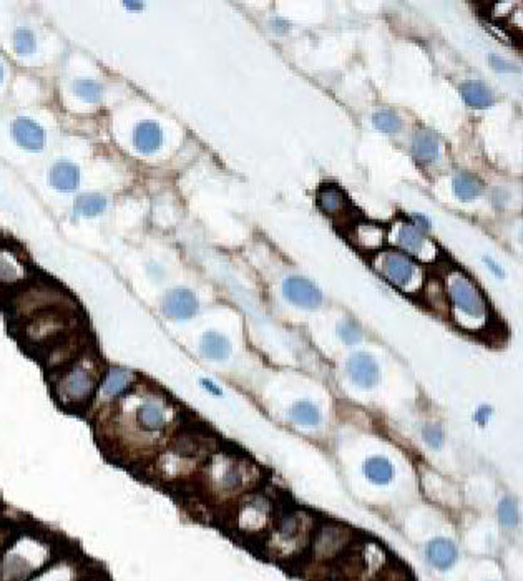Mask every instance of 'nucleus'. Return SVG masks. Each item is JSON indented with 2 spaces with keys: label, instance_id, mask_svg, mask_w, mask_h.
Here are the masks:
<instances>
[{
  "label": "nucleus",
  "instance_id": "4468645a",
  "mask_svg": "<svg viewBox=\"0 0 523 581\" xmlns=\"http://www.w3.org/2000/svg\"><path fill=\"white\" fill-rule=\"evenodd\" d=\"M414 157L420 163H430L439 157V138L432 130L420 128L414 133Z\"/></svg>",
  "mask_w": 523,
  "mask_h": 581
},
{
  "label": "nucleus",
  "instance_id": "f257e3e1",
  "mask_svg": "<svg viewBox=\"0 0 523 581\" xmlns=\"http://www.w3.org/2000/svg\"><path fill=\"white\" fill-rule=\"evenodd\" d=\"M99 387V374L94 367L84 362H75L64 371L55 384V394L67 405H80L91 399Z\"/></svg>",
  "mask_w": 523,
  "mask_h": 581
},
{
  "label": "nucleus",
  "instance_id": "9b49d317",
  "mask_svg": "<svg viewBox=\"0 0 523 581\" xmlns=\"http://www.w3.org/2000/svg\"><path fill=\"white\" fill-rule=\"evenodd\" d=\"M425 555H427V560L435 566V568L447 570L457 561L459 551L457 546H455L450 540L435 538L427 545Z\"/></svg>",
  "mask_w": 523,
  "mask_h": 581
},
{
  "label": "nucleus",
  "instance_id": "f03ea898",
  "mask_svg": "<svg viewBox=\"0 0 523 581\" xmlns=\"http://www.w3.org/2000/svg\"><path fill=\"white\" fill-rule=\"evenodd\" d=\"M450 299H452L454 306L467 316L476 319L485 316V301L478 289L467 278L459 276L450 283Z\"/></svg>",
  "mask_w": 523,
  "mask_h": 581
},
{
  "label": "nucleus",
  "instance_id": "393cba45",
  "mask_svg": "<svg viewBox=\"0 0 523 581\" xmlns=\"http://www.w3.org/2000/svg\"><path fill=\"white\" fill-rule=\"evenodd\" d=\"M74 91L85 101L95 103V101H99L101 98L103 89H101V85L95 80H77L74 81Z\"/></svg>",
  "mask_w": 523,
  "mask_h": 581
},
{
  "label": "nucleus",
  "instance_id": "473e14b6",
  "mask_svg": "<svg viewBox=\"0 0 523 581\" xmlns=\"http://www.w3.org/2000/svg\"><path fill=\"white\" fill-rule=\"evenodd\" d=\"M125 7L133 9V12H138L143 9V4L142 2H125Z\"/></svg>",
  "mask_w": 523,
  "mask_h": 581
},
{
  "label": "nucleus",
  "instance_id": "0eeeda50",
  "mask_svg": "<svg viewBox=\"0 0 523 581\" xmlns=\"http://www.w3.org/2000/svg\"><path fill=\"white\" fill-rule=\"evenodd\" d=\"M198 311V299L190 289L176 288L164 296L163 312L171 319H190Z\"/></svg>",
  "mask_w": 523,
  "mask_h": 581
},
{
  "label": "nucleus",
  "instance_id": "5701e85b",
  "mask_svg": "<svg viewBox=\"0 0 523 581\" xmlns=\"http://www.w3.org/2000/svg\"><path fill=\"white\" fill-rule=\"evenodd\" d=\"M22 278V266L11 251L0 249V283H16Z\"/></svg>",
  "mask_w": 523,
  "mask_h": 581
},
{
  "label": "nucleus",
  "instance_id": "c85d7f7f",
  "mask_svg": "<svg viewBox=\"0 0 523 581\" xmlns=\"http://www.w3.org/2000/svg\"><path fill=\"white\" fill-rule=\"evenodd\" d=\"M422 434H424L425 444L430 445V447H434V449L442 447V444H444V432H442V429L439 427V425H434V424L425 425Z\"/></svg>",
  "mask_w": 523,
  "mask_h": 581
},
{
  "label": "nucleus",
  "instance_id": "a878e982",
  "mask_svg": "<svg viewBox=\"0 0 523 581\" xmlns=\"http://www.w3.org/2000/svg\"><path fill=\"white\" fill-rule=\"evenodd\" d=\"M498 520L503 526L512 529L518 523V505L517 500L512 497H505L498 503Z\"/></svg>",
  "mask_w": 523,
  "mask_h": 581
},
{
  "label": "nucleus",
  "instance_id": "6e6552de",
  "mask_svg": "<svg viewBox=\"0 0 523 581\" xmlns=\"http://www.w3.org/2000/svg\"><path fill=\"white\" fill-rule=\"evenodd\" d=\"M13 138L18 143V147L28 150V152H40L45 143V132L40 125L28 118L16 120L12 127Z\"/></svg>",
  "mask_w": 523,
  "mask_h": 581
},
{
  "label": "nucleus",
  "instance_id": "4be33fe9",
  "mask_svg": "<svg viewBox=\"0 0 523 581\" xmlns=\"http://www.w3.org/2000/svg\"><path fill=\"white\" fill-rule=\"evenodd\" d=\"M399 243L412 254H419L425 246V236L417 226L404 225L399 231Z\"/></svg>",
  "mask_w": 523,
  "mask_h": 581
},
{
  "label": "nucleus",
  "instance_id": "c756f323",
  "mask_svg": "<svg viewBox=\"0 0 523 581\" xmlns=\"http://www.w3.org/2000/svg\"><path fill=\"white\" fill-rule=\"evenodd\" d=\"M490 60L493 62V64H492V65H493V69H497V70H505V72H507V70H510V67H508V65H507V62H503L502 58H498V57H493V55H492V57H490Z\"/></svg>",
  "mask_w": 523,
  "mask_h": 581
},
{
  "label": "nucleus",
  "instance_id": "72a5a7b5",
  "mask_svg": "<svg viewBox=\"0 0 523 581\" xmlns=\"http://www.w3.org/2000/svg\"><path fill=\"white\" fill-rule=\"evenodd\" d=\"M487 261H488V266H490V268H492L493 271H497V273H498V274H500V276L503 274V273H502V269H498V266H497V264H493L490 259H487Z\"/></svg>",
  "mask_w": 523,
  "mask_h": 581
},
{
  "label": "nucleus",
  "instance_id": "dca6fc26",
  "mask_svg": "<svg viewBox=\"0 0 523 581\" xmlns=\"http://www.w3.org/2000/svg\"><path fill=\"white\" fill-rule=\"evenodd\" d=\"M463 100L473 108H487L492 105V91L483 81L467 80L460 85Z\"/></svg>",
  "mask_w": 523,
  "mask_h": 581
},
{
  "label": "nucleus",
  "instance_id": "f8f14e48",
  "mask_svg": "<svg viewBox=\"0 0 523 581\" xmlns=\"http://www.w3.org/2000/svg\"><path fill=\"white\" fill-rule=\"evenodd\" d=\"M163 133L158 123L154 122H142L137 125L133 132V145L140 153L150 154L157 152L162 145Z\"/></svg>",
  "mask_w": 523,
  "mask_h": 581
},
{
  "label": "nucleus",
  "instance_id": "a211bd4d",
  "mask_svg": "<svg viewBox=\"0 0 523 581\" xmlns=\"http://www.w3.org/2000/svg\"><path fill=\"white\" fill-rule=\"evenodd\" d=\"M364 473L376 485H387L394 478V467L386 457H371L364 463Z\"/></svg>",
  "mask_w": 523,
  "mask_h": 581
},
{
  "label": "nucleus",
  "instance_id": "f3484780",
  "mask_svg": "<svg viewBox=\"0 0 523 581\" xmlns=\"http://www.w3.org/2000/svg\"><path fill=\"white\" fill-rule=\"evenodd\" d=\"M201 354L211 361H223L230 356L231 344L225 336L218 332H206L201 337Z\"/></svg>",
  "mask_w": 523,
  "mask_h": 581
},
{
  "label": "nucleus",
  "instance_id": "2eb2a0df",
  "mask_svg": "<svg viewBox=\"0 0 523 581\" xmlns=\"http://www.w3.org/2000/svg\"><path fill=\"white\" fill-rule=\"evenodd\" d=\"M317 205L327 215H341L347 208L349 201L346 195L341 191V188H337L336 185H324L319 190Z\"/></svg>",
  "mask_w": 523,
  "mask_h": 581
},
{
  "label": "nucleus",
  "instance_id": "1a4fd4ad",
  "mask_svg": "<svg viewBox=\"0 0 523 581\" xmlns=\"http://www.w3.org/2000/svg\"><path fill=\"white\" fill-rule=\"evenodd\" d=\"M167 410L158 402L145 400L135 410V422L147 432H159L167 427Z\"/></svg>",
  "mask_w": 523,
  "mask_h": 581
},
{
  "label": "nucleus",
  "instance_id": "cd10ccee",
  "mask_svg": "<svg viewBox=\"0 0 523 581\" xmlns=\"http://www.w3.org/2000/svg\"><path fill=\"white\" fill-rule=\"evenodd\" d=\"M339 336H341V339L346 344H356L362 339V332L357 324L346 321L339 326Z\"/></svg>",
  "mask_w": 523,
  "mask_h": 581
},
{
  "label": "nucleus",
  "instance_id": "2f4dec72",
  "mask_svg": "<svg viewBox=\"0 0 523 581\" xmlns=\"http://www.w3.org/2000/svg\"><path fill=\"white\" fill-rule=\"evenodd\" d=\"M201 384H203V385H205L208 390H211V392H213V394H218V395H221V390H220V389H218V387H215V384H213V382H211V380H206V379H203V380H201Z\"/></svg>",
  "mask_w": 523,
  "mask_h": 581
},
{
  "label": "nucleus",
  "instance_id": "aec40b11",
  "mask_svg": "<svg viewBox=\"0 0 523 581\" xmlns=\"http://www.w3.org/2000/svg\"><path fill=\"white\" fill-rule=\"evenodd\" d=\"M105 208H106L105 196L99 195V193H85V195L77 196V200L74 203V210L77 215H81L86 218L99 216L100 213L105 211Z\"/></svg>",
  "mask_w": 523,
  "mask_h": 581
},
{
  "label": "nucleus",
  "instance_id": "bb28decb",
  "mask_svg": "<svg viewBox=\"0 0 523 581\" xmlns=\"http://www.w3.org/2000/svg\"><path fill=\"white\" fill-rule=\"evenodd\" d=\"M13 48H16V52L21 53V55L32 53L33 48H35L33 33L30 30H27V28H18V30L13 33Z\"/></svg>",
  "mask_w": 523,
  "mask_h": 581
},
{
  "label": "nucleus",
  "instance_id": "412c9836",
  "mask_svg": "<svg viewBox=\"0 0 523 581\" xmlns=\"http://www.w3.org/2000/svg\"><path fill=\"white\" fill-rule=\"evenodd\" d=\"M480 191L482 183L478 181L476 176H472V174L462 173L454 178V193L460 198V200H476V198L480 195Z\"/></svg>",
  "mask_w": 523,
  "mask_h": 581
},
{
  "label": "nucleus",
  "instance_id": "9d476101",
  "mask_svg": "<svg viewBox=\"0 0 523 581\" xmlns=\"http://www.w3.org/2000/svg\"><path fill=\"white\" fill-rule=\"evenodd\" d=\"M48 183L58 191H74L80 183L79 168L70 162H58L48 171Z\"/></svg>",
  "mask_w": 523,
  "mask_h": 581
},
{
  "label": "nucleus",
  "instance_id": "ddd939ff",
  "mask_svg": "<svg viewBox=\"0 0 523 581\" xmlns=\"http://www.w3.org/2000/svg\"><path fill=\"white\" fill-rule=\"evenodd\" d=\"M132 380L133 376L130 371L123 369V367H111L103 379H101V394L108 397V399L123 395L130 389V385H132Z\"/></svg>",
  "mask_w": 523,
  "mask_h": 581
},
{
  "label": "nucleus",
  "instance_id": "7ed1b4c3",
  "mask_svg": "<svg viewBox=\"0 0 523 581\" xmlns=\"http://www.w3.org/2000/svg\"><path fill=\"white\" fill-rule=\"evenodd\" d=\"M37 568V561L28 558V553H23L21 543H17L0 558V581H27Z\"/></svg>",
  "mask_w": 523,
  "mask_h": 581
},
{
  "label": "nucleus",
  "instance_id": "7c9ffc66",
  "mask_svg": "<svg viewBox=\"0 0 523 581\" xmlns=\"http://www.w3.org/2000/svg\"><path fill=\"white\" fill-rule=\"evenodd\" d=\"M490 414H492V412H490V407H482V409H478L477 417L480 419L482 424H485V417H488V415H490Z\"/></svg>",
  "mask_w": 523,
  "mask_h": 581
},
{
  "label": "nucleus",
  "instance_id": "6ab92c4d",
  "mask_svg": "<svg viewBox=\"0 0 523 581\" xmlns=\"http://www.w3.org/2000/svg\"><path fill=\"white\" fill-rule=\"evenodd\" d=\"M289 417L293 422H296L303 427H316L321 420V414H319V409L311 402H296L289 410Z\"/></svg>",
  "mask_w": 523,
  "mask_h": 581
},
{
  "label": "nucleus",
  "instance_id": "423d86ee",
  "mask_svg": "<svg viewBox=\"0 0 523 581\" xmlns=\"http://www.w3.org/2000/svg\"><path fill=\"white\" fill-rule=\"evenodd\" d=\"M347 374L356 385L372 389L379 382V366L367 352H357L347 361Z\"/></svg>",
  "mask_w": 523,
  "mask_h": 581
},
{
  "label": "nucleus",
  "instance_id": "20e7f679",
  "mask_svg": "<svg viewBox=\"0 0 523 581\" xmlns=\"http://www.w3.org/2000/svg\"><path fill=\"white\" fill-rule=\"evenodd\" d=\"M284 296L288 301L304 309H316L322 303V293L311 281L304 278H288L283 286Z\"/></svg>",
  "mask_w": 523,
  "mask_h": 581
},
{
  "label": "nucleus",
  "instance_id": "f704fd0d",
  "mask_svg": "<svg viewBox=\"0 0 523 581\" xmlns=\"http://www.w3.org/2000/svg\"><path fill=\"white\" fill-rule=\"evenodd\" d=\"M2 79H4V69H2V65H0V81H2Z\"/></svg>",
  "mask_w": 523,
  "mask_h": 581
},
{
  "label": "nucleus",
  "instance_id": "b1692460",
  "mask_svg": "<svg viewBox=\"0 0 523 581\" xmlns=\"http://www.w3.org/2000/svg\"><path fill=\"white\" fill-rule=\"evenodd\" d=\"M372 122H374L376 127L384 133H397L402 128V122H400L399 115L392 110L377 111V113L374 115V118H372Z\"/></svg>",
  "mask_w": 523,
  "mask_h": 581
},
{
  "label": "nucleus",
  "instance_id": "39448f33",
  "mask_svg": "<svg viewBox=\"0 0 523 581\" xmlns=\"http://www.w3.org/2000/svg\"><path fill=\"white\" fill-rule=\"evenodd\" d=\"M381 271L395 286H407L414 278V263L402 251H386L381 259Z\"/></svg>",
  "mask_w": 523,
  "mask_h": 581
}]
</instances>
